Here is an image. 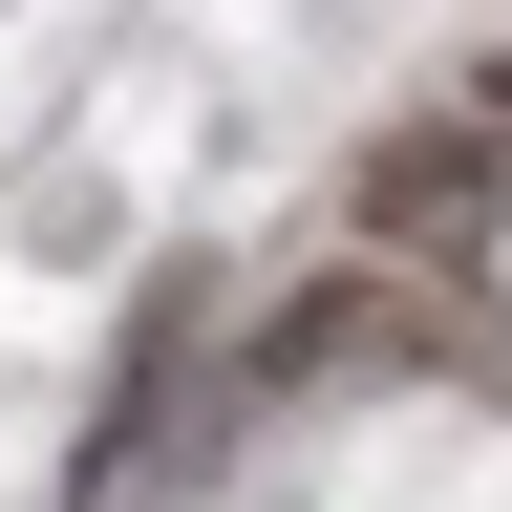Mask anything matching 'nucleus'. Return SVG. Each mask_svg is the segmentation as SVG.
Instances as JSON below:
<instances>
[{
  "label": "nucleus",
  "instance_id": "nucleus-1",
  "mask_svg": "<svg viewBox=\"0 0 512 512\" xmlns=\"http://www.w3.org/2000/svg\"><path fill=\"white\" fill-rule=\"evenodd\" d=\"M491 214V128H384L363 150V235L406 256V235H470Z\"/></svg>",
  "mask_w": 512,
  "mask_h": 512
}]
</instances>
